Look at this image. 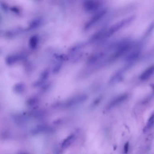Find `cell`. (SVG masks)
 I'll use <instances>...</instances> for the list:
<instances>
[{"instance_id": "6da1fadb", "label": "cell", "mask_w": 154, "mask_h": 154, "mask_svg": "<svg viewBox=\"0 0 154 154\" xmlns=\"http://www.w3.org/2000/svg\"><path fill=\"white\" fill-rule=\"evenodd\" d=\"M135 16H131L128 18H125L115 24H113V25L110 27L106 31V37H108L112 35L115 34L116 33L123 29L126 26L129 25L135 19Z\"/></svg>"}, {"instance_id": "7a4b0ae2", "label": "cell", "mask_w": 154, "mask_h": 154, "mask_svg": "<svg viewBox=\"0 0 154 154\" xmlns=\"http://www.w3.org/2000/svg\"><path fill=\"white\" fill-rule=\"evenodd\" d=\"M132 46L133 45L132 43L129 42H126L119 44L116 47V50L112 55L110 59L111 61H113V60L114 61L118 58H119L127 53L130 50Z\"/></svg>"}, {"instance_id": "3957f363", "label": "cell", "mask_w": 154, "mask_h": 154, "mask_svg": "<svg viewBox=\"0 0 154 154\" xmlns=\"http://www.w3.org/2000/svg\"><path fill=\"white\" fill-rule=\"evenodd\" d=\"M129 95L127 94H123L117 96L111 100L106 106V110H110L113 108L119 105L128 99Z\"/></svg>"}, {"instance_id": "277c9868", "label": "cell", "mask_w": 154, "mask_h": 154, "mask_svg": "<svg viewBox=\"0 0 154 154\" xmlns=\"http://www.w3.org/2000/svg\"><path fill=\"white\" fill-rule=\"evenodd\" d=\"M51 128L47 125H39L35 126L32 130L31 134L32 135H39L50 132L51 131Z\"/></svg>"}, {"instance_id": "5b68a950", "label": "cell", "mask_w": 154, "mask_h": 154, "mask_svg": "<svg viewBox=\"0 0 154 154\" xmlns=\"http://www.w3.org/2000/svg\"><path fill=\"white\" fill-rule=\"evenodd\" d=\"M25 114L27 118L40 119V118H43L45 116L46 112L44 110H36L29 112Z\"/></svg>"}, {"instance_id": "8992f818", "label": "cell", "mask_w": 154, "mask_h": 154, "mask_svg": "<svg viewBox=\"0 0 154 154\" xmlns=\"http://www.w3.org/2000/svg\"><path fill=\"white\" fill-rule=\"evenodd\" d=\"M154 74V64L150 66L142 72L139 77V79L142 81H147Z\"/></svg>"}, {"instance_id": "52a82bcc", "label": "cell", "mask_w": 154, "mask_h": 154, "mask_svg": "<svg viewBox=\"0 0 154 154\" xmlns=\"http://www.w3.org/2000/svg\"><path fill=\"white\" fill-rule=\"evenodd\" d=\"M75 140V135L71 134L66 137L62 142L61 147L63 149H67L71 146Z\"/></svg>"}, {"instance_id": "ba28073f", "label": "cell", "mask_w": 154, "mask_h": 154, "mask_svg": "<svg viewBox=\"0 0 154 154\" xmlns=\"http://www.w3.org/2000/svg\"><path fill=\"white\" fill-rule=\"evenodd\" d=\"M14 121L17 124L22 125L25 123L27 120L28 118L26 116L25 114H20L17 113L14 115L13 117Z\"/></svg>"}, {"instance_id": "9c48e42d", "label": "cell", "mask_w": 154, "mask_h": 154, "mask_svg": "<svg viewBox=\"0 0 154 154\" xmlns=\"http://www.w3.org/2000/svg\"><path fill=\"white\" fill-rule=\"evenodd\" d=\"M140 49H136L133 51L131 53H130L128 56L126 57V60L129 62H132L134 60H136L140 54Z\"/></svg>"}, {"instance_id": "30bf717a", "label": "cell", "mask_w": 154, "mask_h": 154, "mask_svg": "<svg viewBox=\"0 0 154 154\" xmlns=\"http://www.w3.org/2000/svg\"><path fill=\"white\" fill-rule=\"evenodd\" d=\"M154 126V113H153L152 115L150 116L148 120L147 123V125L144 129V131H147L153 128Z\"/></svg>"}, {"instance_id": "8fae6325", "label": "cell", "mask_w": 154, "mask_h": 154, "mask_svg": "<svg viewBox=\"0 0 154 154\" xmlns=\"http://www.w3.org/2000/svg\"><path fill=\"white\" fill-rule=\"evenodd\" d=\"M38 100L36 98H32L30 99V100L27 102V105L28 106L32 107H34L38 104Z\"/></svg>"}, {"instance_id": "7c38bea8", "label": "cell", "mask_w": 154, "mask_h": 154, "mask_svg": "<svg viewBox=\"0 0 154 154\" xmlns=\"http://www.w3.org/2000/svg\"><path fill=\"white\" fill-rule=\"evenodd\" d=\"M129 142H127L124 146L123 151L124 153L125 154H127L129 152Z\"/></svg>"}, {"instance_id": "4fadbf2b", "label": "cell", "mask_w": 154, "mask_h": 154, "mask_svg": "<svg viewBox=\"0 0 154 154\" xmlns=\"http://www.w3.org/2000/svg\"><path fill=\"white\" fill-rule=\"evenodd\" d=\"M100 99H97L96 100H95V101L94 102V103H93L92 106L93 107L95 106H97L98 104H99V103L100 102Z\"/></svg>"}, {"instance_id": "5bb4252c", "label": "cell", "mask_w": 154, "mask_h": 154, "mask_svg": "<svg viewBox=\"0 0 154 154\" xmlns=\"http://www.w3.org/2000/svg\"><path fill=\"white\" fill-rule=\"evenodd\" d=\"M17 154H29L28 153H26V152H19V153H17Z\"/></svg>"}]
</instances>
